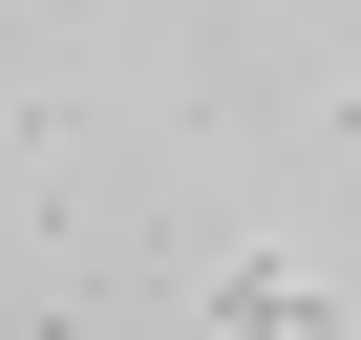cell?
I'll list each match as a JSON object with an SVG mask.
<instances>
[{
  "instance_id": "cell-1",
  "label": "cell",
  "mask_w": 361,
  "mask_h": 340,
  "mask_svg": "<svg viewBox=\"0 0 361 340\" xmlns=\"http://www.w3.org/2000/svg\"><path fill=\"white\" fill-rule=\"evenodd\" d=\"M192 319H255V340H298V319H340V277H319V255H234V277H192Z\"/></svg>"
}]
</instances>
